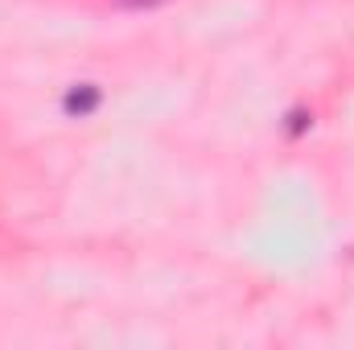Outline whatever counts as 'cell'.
I'll return each instance as SVG.
<instances>
[{
  "label": "cell",
  "instance_id": "6da1fadb",
  "mask_svg": "<svg viewBox=\"0 0 354 350\" xmlns=\"http://www.w3.org/2000/svg\"><path fill=\"white\" fill-rule=\"evenodd\" d=\"M62 107L71 111V116H91L95 107H99V87L95 83H79V87L66 91V99H62Z\"/></svg>",
  "mask_w": 354,
  "mask_h": 350
},
{
  "label": "cell",
  "instance_id": "7a4b0ae2",
  "mask_svg": "<svg viewBox=\"0 0 354 350\" xmlns=\"http://www.w3.org/2000/svg\"><path fill=\"white\" fill-rule=\"evenodd\" d=\"M120 8H157L161 0H115Z\"/></svg>",
  "mask_w": 354,
  "mask_h": 350
},
{
  "label": "cell",
  "instance_id": "3957f363",
  "mask_svg": "<svg viewBox=\"0 0 354 350\" xmlns=\"http://www.w3.org/2000/svg\"><path fill=\"white\" fill-rule=\"evenodd\" d=\"M288 120H292V124H288V132H292V136H297V132H301V128H305V120H309V116H305V111H292V116H288Z\"/></svg>",
  "mask_w": 354,
  "mask_h": 350
}]
</instances>
